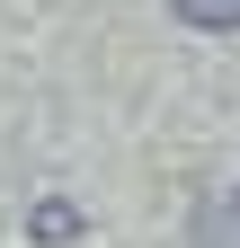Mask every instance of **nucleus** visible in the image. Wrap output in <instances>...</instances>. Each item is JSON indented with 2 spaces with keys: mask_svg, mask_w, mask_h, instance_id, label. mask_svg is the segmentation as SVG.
I'll list each match as a JSON object with an SVG mask.
<instances>
[{
  "mask_svg": "<svg viewBox=\"0 0 240 248\" xmlns=\"http://www.w3.org/2000/svg\"><path fill=\"white\" fill-rule=\"evenodd\" d=\"M187 248H240V186H214L187 222Z\"/></svg>",
  "mask_w": 240,
  "mask_h": 248,
  "instance_id": "nucleus-1",
  "label": "nucleus"
},
{
  "mask_svg": "<svg viewBox=\"0 0 240 248\" xmlns=\"http://www.w3.org/2000/svg\"><path fill=\"white\" fill-rule=\"evenodd\" d=\"M187 27H214V36H240V0H178Z\"/></svg>",
  "mask_w": 240,
  "mask_h": 248,
  "instance_id": "nucleus-2",
  "label": "nucleus"
}]
</instances>
